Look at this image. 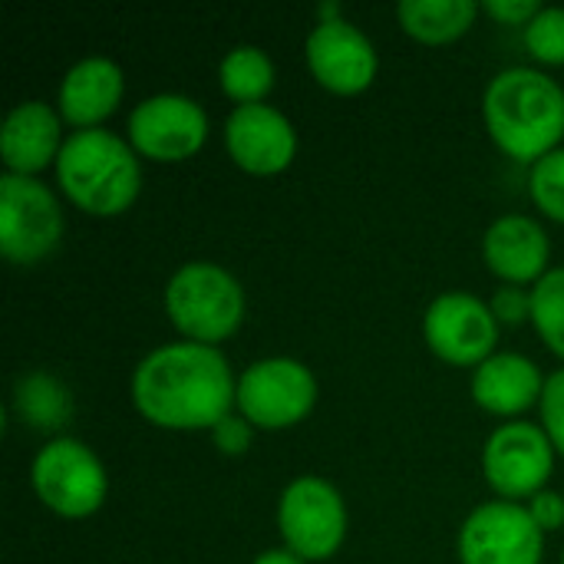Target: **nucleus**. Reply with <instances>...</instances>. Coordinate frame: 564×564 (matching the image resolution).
I'll return each instance as SVG.
<instances>
[{
	"label": "nucleus",
	"mask_w": 564,
	"mask_h": 564,
	"mask_svg": "<svg viewBox=\"0 0 564 564\" xmlns=\"http://www.w3.org/2000/svg\"><path fill=\"white\" fill-rule=\"evenodd\" d=\"M208 116L182 93H155L132 106L129 142L139 155L155 162H182L205 145Z\"/></svg>",
	"instance_id": "12"
},
{
	"label": "nucleus",
	"mask_w": 564,
	"mask_h": 564,
	"mask_svg": "<svg viewBox=\"0 0 564 564\" xmlns=\"http://www.w3.org/2000/svg\"><path fill=\"white\" fill-rule=\"evenodd\" d=\"M218 79H221V89L238 102V106H248V102H264V96L274 89V63L271 56L254 46V43H238L231 46L221 63H218Z\"/></svg>",
	"instance_id": "20"
},
{
	"label": "nucleus",
	"mask_w": 564,
	"mask_h": 564,
	"mask_svg": "<svg viewBox=\"0 0 564 564\" xmlns=\"http://www.w3.org/2000/svg\"><path fill=\"white\" fill-rule=\"evenodd\" d=\"M56 182L83 212L112 218L135 202L142 188V169L132 142L96 126L76 129L63 139L56 155Z\"/></svg>",
	"instance_id": "3"
},
{
	"label": "nucleus",
	"mask_w": 564,
	"mask_h": 564,
	"mask_svg": "<svg viewBox=\"0 0 564 564\" xmlns=\"http://www.w3.org/2000/svg\"><path fill=\"white\" fill-rule=\"evenodd\" d=\"M278 529L284 549L304 562H327L347 539V506L334 482L297 476L278 502Z\"/></svg>",
	"instance_id": "7"
},
{
	"label": "nucleus",
	"mask_w": 564,
	"mask_h": 564,
	"mask_svg": "<svg viewBox=\"0 0 564 564\" xmlns=\"http://www.w3.org/2000/svg\"><path fill=\"white\" fill-rule=\"evenodd\" d=\"M555 466V446L535 423H502L482 446V473L499 499H532Z\"/></svg>",
	"instance_id": "11"
},
{
	"label": "nucleus",
	"mask_w": 564,
	"mask_h": 564,
	"mask_svg": "<svg viewBox=\"0 0 564 564\" xmlns=\"http://www.w3.org/2000/svg\"><path fill=\"white\" fill-rule=\"evenodd\" d=\"M126 79L116 59L109 56H83L76 59L63 83H59V116L66 122H73L76 129H96L106 116L116 112L119 99H122Z\"/></svg>",
	"instance_id": "16"
},
{
	"label": "nucleus",
	"mask_w": 564,
	"mask_h": 564,
	"mask_svg": "<svg viewBox=\"0 0 564 564\" xmlns=\"http://www.w3.org/2000/svg\"><path fill=\"white\" fill-rule=\"evenodd\" d=\"M542 390L539 364L522 354H492L473 370V400L496 416L525 413L542 400Z\"/></svg>",
	"instance_id": "18"
},
{
	"label": "nucleus",
	"mask_w": 564,
	"mask_h": 564,
	"mask_svg": "<svg viewBox=\"0 0 564 564\" xmlns=\"http://www.w3.org/2000/svg\"><path fill=\"white\" fill-rule=\"evenodd\" d=\"M482 116L492 142L506 155L535 165L562 142L564 89L542 69L509 66L489 79Z\"/></svg>",
	"instance_id": "2"
},
{
	"label": "nucleus",
	"mask_w": 564,
	"mask_h": 564,
	"mask_svg": "<svg viewBox=\"0 0 564 564\" xmlns=\"http://www.w3.org/2000/svg\"><path fill=\"white\" fill-rule=\"evenodd\" d=\"M63 149L59 139V116L43 99L17 102L0 129V155L7 172L13 175H36L50 162L56 165V155Z\"/></svg>",
	"instance_id": "17"
},
{
	"label": "nucleus",
	"mask_w": 564,
	"mask_h": 564,
	"mask_svg": "<svg viewBox=\"0 0 564 564\" xmlns=\"http://www.w3.org/2000/svg\"><path fill=\"white\" fill-rule=\"evenodd\" d=\"M532 324L545 347L564 357V268H552L532 288Z\"/></svg>",
	"instance_id": "22"
},
{
	"label": "nucleus",
	"mask_w": 564,
	"mask_h": 564,
	"mask_svg": "<svg viewBox=\"0 0 564 564\" xmlns=\"http://www.w3.org/2000/svg\"><path fill=\"white\" fill-rule=\"evenodd\" d=\"M423 337L430 350L456 367H479L492 357L499 321L486 301L466 291H443L423 314Z\"/></svg>",
	"instance_id": "10"
},
{
	"label": "nucleus",
	"mask_w": 564,
	"mask_h": 564,
	"mask_svg": "<svg viewBox=\"0 0 564 564\" xmlns=\"http://www.w3.org/2000/svg\"><path fill=\"white\" fill-rule=\"evenodd\" d=\"M30 479H33L40 502L63 519L93 516L106 502V492H109L106 466L86 443L73 436L50 440L33 456Z\"/></svg>",
	"instance_id": "5"
},
{
	"label": "nucleus",
	"mask_w": 564,
	"mask_h": 564,
	"mask_svg": "<svg viewBox=\"0 0 564 564\" xmlns=\"http://www.w3.org/2000/svg\"><path fill=\"white\" fill-rule=\"evenodd\" d=\"M17 413L40 430H56L69 420L73 400L56 377L30 373L17 383Z\"/></svg>",
	"instance_id": "21"
},
{
	"label": "nucleus",
	"mask_w": 564,
	"mask_h": 564,
	"mask_svg": "<svg viewBox=\"0 0 564 564\" xmlns=\"http://www.w3.org/2000/svg\"><path fill=\"white\" fill-rule=\"evenodd\" d=\"M529 512H532V519H535V525L542 532H555V529L564 525V496L542 489V492H535L529 499Z\"/></svg>",
	"instance_id": "28"
},
{
	"label": "nucleus",
	"mask_w": 564,
	"mask_h": 564,
	"mask_svg": "<svg viewBox=\"0 0 564 564\" xmlns=\"http://www.w3.org/2000/svg\"><path fill=\"white\" fill-rule=\"evenodd\" d=\"M251 564H304V558L294 555L291 549H268V552H261Z\"/></svg>",
	"instance_id": "30"
},
{
	"label": "nucleus",
	"mask_w": 564,
	"mask_h": 564,
	"mask_svg": "<svg viewBox=\"0 0 564 564\" xmlns=\"http://www.w3.org/2000/svg\"><path fill=\"white\" fill-rule=\"evenodd\" d=\"M529 192L532 202L555 221H564V145L549 152L532 165L529 175Z\"/></svg>",
	"instance_id": "23"
},
{
	"label": "nucleus",
	"mask_w": 564,
	"mask_h": 564,
	"mask_svg": "<svg viewBox=\"0 0 564 564\" xmlns=\"http://www.w3.org/2000/svg\"><path fill=\"white\" fill-rule=\"evenodd\" d=\"M304 56L314 79L340 96L364 93L377 79V66H380L370 36L344 17L317 20V26L307 33Z\"/></svg>",
	"instance_id": "13"
},
{
	"label": "nucleus",
	"mask_w": 564,
	"mask_h": 564,
	"mask_svg": "<svg viewBox=\"0 0 564 564\" xmlns=\"http://www.w3.org/2000/svg\"><path fill=\"white\" fill-rule=\"evenodd\" d=\"M489 307L499 324H522L525 317H532V291H525L522 284H502L492 294Z\"/></svg>",
	"instance_id": "27"
},
{
	"label": "nucleus",
	"mask_w": 564,
	"mask_h": 564,
	"mask_svg": "<svg viewBox=\"0 0 564 564\" xmlns=\"http://www.w3.org/2000/svg\"><path fill=\"white\" fill-rule=\"evenodd\" d=\"M225 145L238 169L251 175H274L294 162L297 132L281 109L268 102H248L228 112Z\"/></svg>",
	"instance_id": "14"
},
{
	"label": "nucleus",
	"mask_w": 564,
	"mask_h": 564,
	"mask_svg": "<svg viewBox=\"0 0 564 564\" xmlns=\"http://www.w3.org/2000/svg\"><path fill=\"white\" fill-rule=\"evenodd\" d=\"M545 532L529 506L496 499L469 512L459 529L463 564H542Z\"/></svg>",
	"instance_id": "9"
},
{
	"label": "nucleus",
	"mask_w": 564,
	"mask_h": 564,
	"mask_svg": "<svg viewBox=\"0 0 564 564\" xmlns=\"http://www.w3.org/2000/svg\"><path fill=\"white\" fill-rule=\"evenodd\" d=\"M317 403L314 373L294 357H264L238 377V413L258 430H288Z\"/></svg>",
	"instance_id": "8"
},
{
	"label": "nucleus",
	"mask_w": 564,
	"mask_h": 564,
	"mask_svg": "<svg viewBox=\"0 0 564 564\" xmlns=\"http://www.w3.org/2000/svg\"><path fill=\"white\" fill-rule=\"evenodd\" d=\"M486 10H489L496 20L519 26V23H529V20L542 10V3H539V0H486Z\"/></svg>",
	"instance_id": "29"
},
{
	"label": "nucleus",
	"mask_w": 564,
	"mask_h": 564,
	"mask_svg": "<svg viewBox=\"0 0 564 564\" xmlns=\"http://www.w3.org/2000/svg\"><path fill=\"white\" fill-rule=\"evenodd\" d=\"M486 264L506 284H529L542 281L552 268V245L545 228L529 215H502L489 225L482 238Z\"/></svg>",
	"instance_id": "15"
},
{
	"label": "nucleus",
	"mask_w": 564,
	"mask_h": 564,
	"mask_svg": "<svg viewBox=\"0 0 564 564\" xmlns=\"http://www.w3.org/2000/svg\"><path fill=\"white\" fill-rule=\"evenodd\" d=\"M251 436H254V426H251L241 413H228V416H221V420L212 426V443H215V449H221L225 456H241V453H248Z\"/></svg>",
	"instance_id": "26"
},
{
	"label": "nucleus",
	"mask_w": 564,
	"mask_h": 564,
	"mask_svg": "<svg viewBox=\"0 0 564 564\" xmlns=\"http://www.w3.org/2000/svg\"><path fill=\"white\" fill-rule=\"evenodd\" d=\"M525 46L535 59L562 66L564 63V7H542L525 23Z\"/></svg>",
	"instance_id": "24"
},
{
	"label": "nucleus",
	"mask_w": 564,
	"mask_h": 564,
	"mask_svg": "<svg viewBox=\"0 0 564 564\" xmlns=\"http://www.w3.org/2000/svg\"><path fill=\"white\" fill-rule=\"evenodd\" d=\"M235 397L238 380L212 344H165L132 370V403L162 430H212L231 413Z\"/></svg>",
	"instance_id": "1"
},
{
	"label": "nucleus",
	"mask_w": 564,
	"mask_h": 564,
	"mask_svg": "<svg viewBox=\"0 0 564 564\" xmlns=\"http://www.w3.org/2000/svg\"><path fill=\"white\" fill-rule=\"evenodd\" d=\"M165 311L185 340L215 347L241 327L245 288L215 261H188L165 284Z\"/></svg>",
	"instance_id": "4"
},
{
	"label": "nucleus",
	"mask_w": 564,
	"mask_h": 564,
	"mask_svg": "<svg viewBox=\"0 0 564 564\" xmlns=\"http://www.w3.org/2000/svg\"><path fill=\"white\" fill-rule=\"evenodd\" d=\"M63 238V212L36 175H0V251L13 264H36Z\"/></svg>",
	"instance_id": "6"
},
{
	"label": "nucleus",
	"mask_w": 564,
	"mask_h": 564,
	"mask_svg": "<svg viewBox=\"0 0 564 564\" xmlns=\"http://www.w3.org/2000/svg\"><path fill=\"white\" fill-rule=\"evenodd\" d=\"M558 564H564V552H562V562H558Z\"/></svg>",
	"instance_id": "31"
},
{
	"label": "nucleus",
	"mask_w": 564,
	"mask_h": 564,
	"mask_svg": "<svg viewBox=\"0 0 564 564\" xmlns=\"http://www.w3.org/2000/svg\"><path fill=\"white\" fill-rule=\"evenodd\" d=\"M479 13L476 0H400L397 17L403 30L423 43H449L463 36Z\"/></svg>",
	"instance_id": "19"
},
{
	"label": "nucleus",
	"mask_w": 564,
	"mask_h": 564,
	"mask_svg": "<svg viewBox=\"0 0 564 564\" xmlns=\"http://www.w3.org/2000/svg\"><path fill=\"white\" fill-rule=\"evenodd\" d=\"M539 406H542V430L549 433L555 453L564 456V367L545 380Z\"/></svg>",
	"instance_id": "25"
}]
</instances>
